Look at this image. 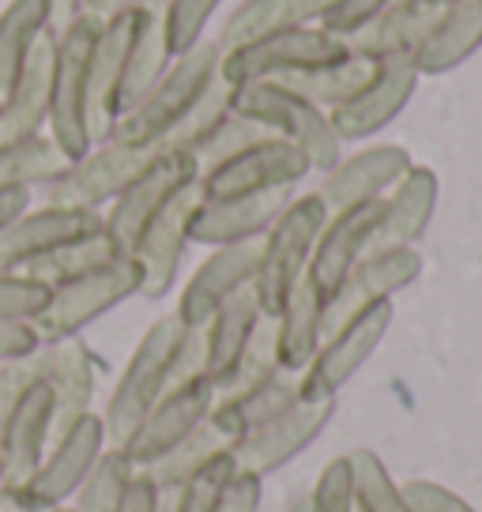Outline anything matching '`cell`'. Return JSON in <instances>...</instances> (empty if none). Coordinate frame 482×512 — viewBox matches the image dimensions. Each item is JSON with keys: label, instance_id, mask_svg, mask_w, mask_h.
<instances>
[{"label": "cell", "instance_id": "6da1fadb", "mask_svg": "<svg viewBox=\"0 0 482 512\" xmlns=\"http://www.w3.org/2000/svg\"><path fill=\"white\" fill-rule=\"evenodd\" d=\"M219 64H223L219 42H208V38L196 42L189 53L174 57V64L162 72V80L110 128L106 140H121V144L136 147H162L170 140V132L193 113V106L204 98V91L219 80Z\"/></svg>", "mask_w": 482, "mask_h": 512}, {"label": "cell", "instance_id": "7a4b0ae2", "mask_svg": "<svg viewBox=\"0 0 482 512\" xmlns=\"http://www.w3.org/2000/svg\"><path fill=\"white\" fill-rule=\"evenodd\" d=\"M185 336H189V328L177 320V313L159 317L140 336L117 384L110 388L106 411H102V426H106L110 445H121L140 426V418L166 396V388L177 381V358H181Z\"/></svg>", "mask_w": 482, "mask_h": 512}, {"label": "cell", "instance_id": "3957f363", "mask_svg": "<svg viewBox=\"0 0 482 512\" xmlns=\"http://www.w3.org/2000/svg\"><path fill=\"white\" fill-rule=\"evenodd\" d=\"M102 23L80 16L61 34H53V83H49V121L53 144L76 162L95 147L91 136V68Z\"/></svg>", "mask_w": 482, "mask_h": 512}, {"label": "cell", "instance_id": "277c9868", "mask_svg": "<svg viewBox=\"0 0 482 512\" xmlns=\"http://www.w3.org/2000/svg\"><path fill=\"white\" fill-rule=\"evenodd\" d=\"M332 211L324 208V200L313 192L294 196L287 208L279 211V219L268 226V234L260 238L257 253V275H253V294L264 317H275L294 287L306 279L309 260H313V245L321 238L324 223Z\"/></svg>", "mask_w": 482, "mask_h": 512}, {"label": "cell", "instance_id": "5b68a950", "mask_svg": "<svg viewBox=\"0 0 482 512\" xmlns=\"http://www.w3.org/2000/svg\"><path fill=\"white\" fill-rule=\"evenodd\" d=\"M106 448H110V437H106L102 415H95V411L80 415L72 426H65L53 437L42 464L4 494L8 512H53L68 505L80 494V486L95 471Z\"/></svg>", "mask_w": 482, "mask_h": 512}, {"label": "cell", "instance_id": "8992f818", "mask_svg": "<svg viewBox=\"0 0 482 512\" xmlns=\"http://www.w3.org/2000/svg\"><path fill=\"white\" fill-rule=\"evenodd\" d=\"M230 110L260 125L264 132L283 136V140L302 147L313 174H324L343 159V144H339L328 113L321 106H313L309 98H302L298 91L283 87V83L257 80L230 87Z\"/></svg>", "mask_w": 482, "mask_h": 512}, {"label": "cell", "instance_id": "52a82bcc", "mask_svg": "<svg viewBox=\"0 0 482 512\" xmlns=\"http://www.w3.org/2000/svg\"><path fill=\"white\" fill-rule=\"evenodd\" d=\"M196 181H200V162L189 151L159 147V155L140 170V177L102 211V230L117 241L121 253L136 256L140 241L162 219V211L196 189Z\"/></svg>", "mask_w": 482, "mask_h": 512}, {"label": "cell", "instance_id": "ba28073f", "mask_svg": "<svg viewBox=\"0 0 482 512\" xmlns=\"http://www.w3.org/2000/svg\"><path fill=\"white\" fill-rule=\"evenodd\" d=\"M140 283H144V272H140L136 256H117L110 264H98L91 272L57 283L49 294V305L31 324L38 328L42 343L80 339L87 324H95L98 317H106L121 302L136 298Z\"/></svg>", "mask_w": 482, "mask_h": 512}, {"label": "cell", "instance_id": "9c48e42d", "mask_svg": "<svg viewBox=\"0 0 482 512\" xmlns=\"http://www.w3.org/2000/svg\"><path fill=\"white\" fill-rule=\"evenodd\" d=\"M309 174H313V166L302 147L283 136H260L249 147L234 151L230 159L200 170L196 196L211 200V204L245 200V196H264V192L298 189Z\"/></svg>", "mask_w": 482, "mask_h": 512}, {"label": "cell", "instance_id": "30bf717a", "mask_svg": "<svg viewBox=\"0 0 482 512\" xmlns=\"http://www.w3.org/2000/svg\"><path fill=\"white\" fill-rule=\"evenodd\" d=\"M347 57H351V46L324 27H294V31H275L257 42L226 49L219 76L230 87L257 80H287V76H302V72L347 61Z\"/></svg>", "mask_w": 482, "mask_h": 512}, {"label": "cell", "instance_id": "8fae6325", "mask_svg": "<svg viewBox=\"0 0 482 512\" xmlns=\"http://www.w3.org/2000/svg\"><path fill=\"white\" fill-rule=\"evenodd\" d=\"M392 328V302H373L354 317L336 324L317 347L313 362L298 373L302 400H336L354 381V373L370 362Z\"/></svg>", "mask_w": 482, "mask_h": 512}, {"label": "cell", "instance_id": "7c38bea8", "mask_svg": "<svg viewBox=\"0 0 482 512\" xmlns=\"http://www.w3.org/2000/svg\"><path fill=\"white\" fill-rule=\"evenodd\" d=\"M159 155V147H136L121 140H102L87 155L68 162L61 174L49 181L46 204H65V208L102 211L110 208L121 192L140 177L147 162Z\"/></svg>", "mask_w": 482, "mask_h": 512}, {"label": "cell", "instance_id": "4fadbf2b", "mask_svg": "<svg viewBox=\"0 0 482 512\" xmlns=\"http://www.w3.org/2000/svg\"><path fill=\"white\" fill-rule=\"evenodd\" d=\"M215 384L204 377V373H196V377H185V381H174L166 388V396H162L144 418H140V426L121 441V452L129 456L132 467H155L166 456V452H174L189 433H196L211 415V403H215Z\"/></svg>", "mask_w": 482, "mask_h": 512}, {"label": "cell", "instance_id": "5bb4252c", "mask_svg": "<svg viewBox=\"0 0 482 512\" xmlns=\"http://www.w3.org/2000/svg\"><path fill=\"white\" fill-rule=\"evenodd\" d=\"M98 230H102V211L65 208V204L27 208L16 223L0 230V272H31L34 264Z\"/></svg>", "mask_w": 482, "mask_h": 512}, {"label": "cell", "instance_id": "9a60e30c", "mask_svg": "<svg viewBox=\"0 0 482 512\" xmlns=\"http://www.w3.org/2000/svg\"><path fill=\"white\" fill-rule=\"evenodd\" d=\"M381 226H385V200H366V204L328 215L306 272V283L324 302H332V294L343 287V279L354 272V264L377 245Z\"/></svg>", "mask_w": 482, "mask_h": 512}, {"label": "cell", "instance_id": "2e32d148", "mask_svg": "<svg viewBox=\"0 0 482 512\" xmlns=\"http://www.w3.org/2000/svg\"><path fill=\"white\" fill-rule=\"evenodd\" d=\"M332 415H336V400H302L294 403L287 415L272 418L268 426H260L249 437L234 441L230 452H234L241 471L268 479L279 467H287L290 460H298L328 430Z\"/></svg>", "mask_w": 482, "mask_h": 512}, {"label": "cell", "instance_id": "e0dca14e", "mask_svg": "<svg viewBox=\"0 0 482 512\" xmlns=\"http://www.w3.org/2000/svg\"><path fill=\"white\" fill-rule=\"evenodd\" d=\"M418 87V72L411 61H385L373 64V76L354 91L343 106L328 110V121L336 128L339 144L370 140L385 125H392Z\"/></svg>", "mask_w": 482, "mask_h": 512}, {"label": "cell", "instance_id": "ac0fdd59", "mask_svg": "<svg viewBox=\"0 0 482 512\" xmlns=\"http://www.w3.org/2000/svg\"><path fill=\"white\" fill-rule=\"evenodd\" d=\"M257 253H260V241L211 249V253L204 256V264L185 279V287L177 294V305H174L177 320L196 332V328H204L230 298H238L241 290L253 287Z\"/></svg>", "mask_w": 482, "mask_h": 512}, {"label": "cell", "instance_id": "d6986e66", "mask_svg": "<svg viewBox=\"0 0 482 512\" xmlns=\"http://www.w3.org/2000/svg\"><path fill=\"white\" fill-rule=\"evenodd\" d=\"M53 430H57V392L46 377H34L8 407V415L0 418V456L8 467V490L42 464L46 448L53 445Z\"/></svg>", "mask_w": 482, "mask_h": 512}, {"label": "cell", "instance_id": "ffe728a7", "mask_svg": "<svg viewBox=\"0 0 482 512\" xmlns=\"http://www.w3.org/2000/svg\"><path fill=\"white\" fill-rule=\"evenodd\" d=\"M422 275V256L415 245H377L354 264L343 287L328 302V332L373 302H392Z\"/></svg>", "mask_w": 482, "mask_h": 512}, {"label": "cell", "instance_id": "44dd1931", "mask_svg": "<svg viewBox=\"0 0 482 512\" xmlns=\"http://www.w3.org/2000/svg\"><path fill=\"white\" fill-rule=\"evenodd\" d=\"M411 162H415L411 151L400 144L362 147L354 155H343L332 170H324L317 196L324 200L328 211L354 208V204H366V200H385L392 185L411 170Z\"/></svg>", "mask_w": 482, "mask_h": 512}, {"label": "cell", "instance_id": "7402d4cb", "mask_svg": "<svg viewBox=\"0 0 482 512\" xmlns=\"http://www.w3.org/2000/svg\"><path fill=\"white\" fill-rule=\"evenodd\" d=\"M151 12L155 8H136V12H121L102 23L95 68H91V136H95V144H102L110 136V128L117 125V95H121V80L129 68V53Z\"/></svg>", "mask_w": 482, "mask_h": 512}, {"label": "cell", "instance_id": "603a6c76", "mask_svg": "<svg viewBox=\"0 0 482 512\" xmlns=\"http://www.w3.org/2000/svg\"><path fill=\"white\" fill-rule=\"evenodd\" d=\"M294 403H302L298 377L294 373H272V377L234 384V388L219 392L215 403H211L208 422L226 445H234V441L249 437L260 426H268L272 418L287 415Z\"/></svg>", "mask_w": 482, "mask_h": 512}, {"label": "cell", "instance_id": "cb8c5ba5", "mask_svg": "<svg viewBox=\"0 0 482 512\" xmlns=\"http://www.w3.org/2000/svg\"><path fill=\"white\" fill-rule=\"evenodd\" d=\"M290 200H294V189L245 196V200H219V204L196 196L193 215H189V241L193 245H208V249L260 241Z\"/></svg>", "mask_w": 482, "mask_h": 512}, {"label": "cell", "instance_id": "d4e9b609", "mask_svg": "<svg viewBox=\"0 0 482 512\" xmlns=\"http://www.w3.org/2000/svg\"><path fill=\"white\" fill-rule=\"evenodd\" d=\"M260 324H264V313H260L257 294L249 287L241 290L238 298H230L200 328V336H204V377L215 384V392H226L230 384L238 381L241 362L253 347Z\"/></svg>", "mask_w": 482, "mask_h": 512}, {"label": "cell", "instance_id": "484cf974", "mask_svg": "<svg viewBox=\"0 0 482 512\" xmlns=\"http://www.w3.org/2000/svg\"><path fill=\"white\" fill-rule=\"evenodd\" d=\"M196 204V189H189L181 200H174L170 208L162 211V219L151 230L147 238L140 241L136 249V264L144 272V283H140V294L159 302L174 290L177 275H181V260H185V249L193 245L189 241V215H193Z\"/></svg>", "mask_w": 482, "mask_h": 512}, {"label": "cell", "instance_id": "4316f807", "mask_svg": "<svg viewBox=\"0 0 482 512\" xmlns=\"http://www.w3.org/2000/svg\"><path fill=\"white\" fill-rule=\"evenodd\" d=\"M482 49V0H460L437 8L430 31L411 57L418 76H445L456 72L467 57Z\"/></svg>", "mask_w": 482, "mask_h": 512}, {"label": "cell", "instance_id": "83f0119b", "mask_svg": "<svg viewBox=\"0 0 482 512\" xmlns=\"http://www.w3.org/2000/svg\"><path fill=\"white\" fill-rule=\"evenodd\" d=\"M38 362H42V377L57 392V430H53V437H57L65 426H72L76 418L91 411L98 392V362L80 339L42 343Z\"/></svg>", "mask_w": 482, "mask_h": 512}, {"label": "cell", "instance_id": "f1b7e54d", "mask_svg": "<svg viewBox=\"0 0 482 512\" xmlns=\"http://www.w3.org/2000/svg\"><path fill=\"white\" fill-rule=\"evenodd\" d=\"M272 336H275V362L283 373H302L313 362L317 347L328 336V302L306 279L294 287L287 305L272 317Z\"/></svg>", "mask_w": 482, "mask_h": 512}, {"label": "cell", "instance_id": "f546056e", "mask_svg": "<svg viewBox=\"0 0 482 512\" xmlns=\"http://www.w3.org/2000/svg\"><path fill=\"white\" fill-rule=\"evenodd\" d=\"M434 16L437 8H426L418 0H392L366 31L347 38V46H351L354 57L373 64L411 61L418 53V46H422V38H426V31H430Z\"/></svg>", "mask_w": 482, "mask_h": 512}, {"label": "cell", "instance_id": "4dcf8cb0", "mask_svg": "<svg viewBox=\"0 0 482 512\" xmlns=\"http://www.w3.org/2000/svg\"><path fill=\"white\" fill-rule=\"evenodd\" d=\"M49 83H53V34L34 46L12 91L0 98V140H23L46 132L49 121Z\"/></svg>", "mask_w": 482, "mask_h": 512}, {"label": "cell", "instance_id": "1f68e13d", "mask_svg": "<svg viewBox=\"0 0 482 512\" xmlns=\"http://www.w3.org/2000/svg\"><path fill=\"white\" fill-rule=\"evenodd\" d=\"M437 196H441V181H437L434 170L411 162V170L385 196V226H381L377 245H415L430 230Z\"/></svg>", "mask_w": 482, "mask_h": 512}, {"label": "cell", "instance_id": "d6a6232c", "mask_svg": "<svg viewBox=\"0 0 482 512\" xmlns=\"http://www.w3.org/2000/svg\"><path fill=\"white\" fill-rule=\"evenodd\" d=\"M332 0H241L238 8L226 16L219 49H234L245 42H257L264 34L294 31V27H313L321 23L324 8Z\"/></svg>", "mask_w": 482, "mask_h": 512}, {"label": "cell", "instance_id": "836d02e7", "mask_svg": "<svg viewBox=\"0 0 482 512\" xmlns=\"http://www.w3.org/2000/svg\"><path fill=\"white\" fill-rule=\"evenodd\" d=\"M49 34L46 0H8L0 12V98L12 91L34 46Z\"/></svg>", "mask_w": 482, "mask_h": 512}, {"label": "cell", "instance_id": "e575fe53", "mask_svg": "<svg viewBox=\"0 0 482 512\" xmlns=\"http://www.w3.org/2000/svg\"><path fill=\"white\" fill-rule=\"evenodd\" d=\"M68 155L53 144L49 132H34L23 140H0V189H46L53 177L68 166Z\"/></svg>", "mask_w": 482, "mask_h": 512}, {"label": "cell", "instance_id": "d590c367", "mask_svg": "<svg viewBox=\"0 0 482 512\" xmlns=\"http://www.w3.org/2000/svg\"><path fill=\"white\" fill-rule=\"evenodd\" d=\"M174 64L170 49H166V38H162L159 27V12H151L144 23V31L136 38V46L129 53V68H125V80H121V95H117V121L140 102V98L162 80V72Z\"/></svg>", "mask_w": 482, "mask_h": 512}, {"label": "cell", "instance_id": "8d00e7d4", "mask_svg": "<svg viewBox=\"0 0 482 512\" xmlns=\"http://www.w3.org/2000/svg\"><path fill=\"white\" fill-rule=\"evenodd\" d=\"M373 76V61H362V57H347V61L324 64V68H313V72H302V76H287V80H275L298 91L302 98H309L313 106H321L324 113L343 106L347 98L362 87V83Z\"/></svg>", "mask_w": 482, "mask_h": 512}, {"label": "cell", "instance_id": "74e56055", "mask_svg": "<svg viewBox=\"0 0 482 512\" xmlns=\"http://www.w3.org/2000/svg\"><path fill=\"white\" fill-rule=\"evenodd\" d=\"M354 475V509L358 512H415L403 494V486L392 479L388 464L373 448H351L347 452Z\"/></svg>", "mask_w": 482, "mask_h": 512}, {"label": "cell", "instance_id": "f35d334b", "mask_svg": "<svg viewBox=\"0 0 482 512\" xmlns=\"http://www.w3.org/2000/svg\"><path fill=\"white\" fill-rule=\"evenodd\" d=\"M234 475H238V460H234L230 448H223L196 471L193 479H185L174 494H166L162 512H219L226 486Z\"/></svg>", "mask_w": 482, "mask_h": 512}, {"label": "cell", "instance_id": "ab89813d", "mask_svg": "<svg viewBox=\"0 0 482 512\" xmlns=\"http://www.w3.org/2000/svg\"><path fill=\"white\" fill-rule=\"evenodd\" d=\"M223 448H230V445L211 430V422H204V426H200L196 433H189L174 452H166L159 464L147 467V475L155 479V486H159L162 494H174L181 482L193 479L196 471L208 464L215 452H223Z\"/></svg>", "mask_w": 482, "mask_h": 512}, {"label": "cell", "instance_id": "60d3db41", "mask_svg": "<svg viewBox=\"0 0 482 512\" xmlns=\"http://www.w3.org/2000/svg\"><path fill=\"white\" fill-rule=\"evenodd\" d=\"M117 256H125L121 249H117V241H113L106 230H98V234H91V238L76 241V245H68V249H61V253H53L49 260H42V264H34L31 272H23V275H34V279H42V283H49V287H57V283H65V279H72V275L91 272V268H98V264H110V260H117Z\"/></svg>", "mask_w": 482, "mask_h": 512}, {"label": "cell", "instance_id": "b9f144b4", "mask_svg": "<svg viewBox=\"0 0 482 512\" xmlns=\"http://www.w3.org/2000/svg\"><path fill=\"white\" fill-rule=\"evenodd\" d=\"M132 471H136V467L129 464V456L117 445H110L102 452V460L95 464V471L87 475V482L80 486V494L72 497V501H76L72 512H113L117 501H121L125 482L132 479Z\"/></svg>", "mask_w": 482, "mask_h": 512}, {"label": "cell", "instance_id": "7bdbcfd3", "mask_svg": "<svg viewBox=\"0 0 482 512\" xmlns=\"http://www.w3.org/2000/svg\"><path fill=\"white\" fill-rule=\"evenodd\" d=\"M223 0H166L159 12V27L162 38H166V49L170 57H181L189 53L196 42H204V27L208 19L215 16Z\"/></svg>", "mask_w": 482, "mask_h": 512}, {"label": "cell", "instance_id": "ee69618b", "mask_svg": "<svg viewBox=\"0 0 482 512\" xmlns=\"http://www.w3.org/2000/svg\"><path fill=\"white\" fill-rule=\"evenodd\" d=\"M226 113H230V83L219 76V80L204 91V98L193 106V113H189V117L170 132V140H166L162 147H177V151L196 155V147L204 144L211 132L219 128V121H223Z\"/></svg>", "mask_w": 482, "mask_h": 512}, {"label": "cell", "instance_id": "f6af8a7d", "mask_svg": "<svg viewBox=\"0 0 482 512\" xmlns=\"http://www.w3.org/2000/svg\"><path fill=\"white\" fill-rule=\"evenodd\" d=\"M53 287L23 272H0V320H38Z\"/></svg>", "mask_w": 482, "mask_h": 512}, {"label": "cell", "instance_id": "bcb514c9", "mask_svg": "<svg viewBox=\"0 0 482 512\" xmlns=\"http://www.w3.org/2000/svg\"><path fill=\"white\" fill-rule=\"evenodd\" d=\"M309 512H358L354 509V475H351V460L347 456H336L321 467L317 482L309 486Z\"/></svg>", "mask_w": 482, "mask_h": 512}, {"label": "cell", "instance_id": "7dc6e473", "mask_svg": "<svg viewBox=\"0 0 482 512\" xmlns=\"http://www.w3.org/2000/svg\"><path fill=\"white\" fill-rule=\"evenodd\" d=\"M260 136H272V132H264L260 125H253V121H245L241 113H226L223 121H219V128L211 132L204 144L196 147L193 159L200 162V170H208V166H215V162L230 159L234 151H241V147H249L253 140H260Z\"/></svg>", "mask_w": 482, "mask_h": 512}, {"label": "cell", "instance_id": "c3c4849f", "mask_svg": "<svg viewBox=\"0 0 482 512\" xmlns=\"http://www.w3.org/2000/svg\"><path fill=\"white\" fill-rule=\"evenodd\" d=\"M392 0H332L328 8H324V16L317 27H324L328 34H336V38H354L358 31H366L373 19L385 12Z\"/></svg>", "mask_w": 482, "mask_h": 512}, {"label": "cell", "instance_id": "681fc988", "mask_svg": "<svg viewBox=\"0 0 482 512\" xmlns=\"http://www.w3.org/2000/svg\"><path fill=\"white\" fill-rule=\"evenodd\" d=\"M403 494H407V501H411L415 512H479L475 505H467L456 490L441 486V482H430V479H411L403 486Z\"/></svg>", "mask_w": 482, "mask_h": 512}, {"label": "cell", "instance_id": "f907efd6", "mask_svg": "<svg viewBox=\"0 0 482 512\" xmlns=\"http://www.w3.org/2000/svg\"><path fill=\"white\" fill-rule=\"evenodd\" d=\"M42 347V336L31 320H0V366L19 362Z\"/></svg>", "mask_w": 482, "mask_h": 512}, {"label": "cell", "instance_id": "816d5d0a", "mask_svg": "<svg viewBox=\"0 0 482 512\" xmlns=\"http://www.w3.org/2000/svg\"><path fill=\"white\" fill-rule=\"evenodd\" d=\"M166 505V494H162L155 479L147 475V471H132V479L125 482V490H121V501H117V509L113 512H162Z\"/></svg>", "mask_w": 482, "mask_h": 512}, {"label": "cell", "instance_id": "f5cc1de1", "mask_svg": "<svg viewBox=\"0 0 482 512\" xmlns=\"http://www.w3.org/2000/svg\"><path fill=\"white\" fill-rule=\"evenodd\" d=\"M260 505H264V479L238 467V475L226 486L219 512H260Z\"/></svg>", "mask_w": 482, "mask_h": 512}, {"label": "cell", "instance_id": "db71d44e", "mask_svg": "<svg viewBox=\"0 0 482 512\" xmlns=\"http://www.w3.org/2000/svg\"><path fill=\"white\" fill-rule=\"evenodd\" d=\"M162 4L166 0H83V16L106 23V19L121 16V12H136V8H155V12H162Z\"/></svg>", "mask_w": 482, "mask_h": 512}, {"label": "cell", "instance_id": "11a10c76", "mask_svg": "<svg viewBox=\"0 0 482 512\" xmlns=\"http://www.w3.org/2000/svg\"><path fill=\"white\" fill-rule=\"evenodd\" d=\"M27 208H31V189H23V185L0 189V230H4L8 223H16Z\"/></svg>", "mask_w": 482, "mask_h": 512}, {"label": "cell", "instance_id": "9f6ffc18", "mask_svg": "<svg viewBox=\"0 0 482 512\" xmlns=\"http://www.w3.org/2000/svg\"><path fill=\"white\" fill-rule=\"evenodd\" d=\"M49 8V34H61L68 23L83 16V0H46Z\"/></svg>", "mask_w": 482, "mask_h": 512}, {"label": "cell", "instance_id": "6f0895ef", "mask_svg": "<svg viewBox=\"0 0 482 512\" xmlns=\"http://www.w3.org/2000/svg\"><path fill=\"white\" fill-rule=\"evenodd\" d=\"M287 512H309L306 494H302V497H294V501H290V505H287Z\"/></svg>", "mask_w": 482, "mask_h": 512}, {"label": "cell", "instance_id": "680465c9", "mask_svg": "<svg viewBox=\"0 0 482 512\" xmlns=\"http://www.w3.org/2000/svg\"><path fill=\"white\" fill-rule=\"evenodd\" d=\"M8 494V467H4V456H0V501Z\"/></svg>", "mask_w": 482, "mask_h": 512}, {"label": "cell", "instance_id": "91938a15", "mask_svg": "<svg viewBox=\"0 0 482 512\" xmlns=\"http://www.w3.org/2000/svg\"><path fill=\"white\" fill-rule=\"evenodd\" d=\"M418 4H426V8H445V4H460V0H418Z\"/></svg>", "mask_w": 482, "mask_h": 512}, {"label": "cell", "instance_id": "94428289", "mask_svg": "<svg viewBox=\"0 0 482 512\" xmlns=\"http://www.w3.org/2000/svg\"><path fill=\"white\" fill-rule=\"evenodd\" d=\"M53 512H72V505H61V509H53Z\"/></svg>", "mask_w": 482, "mask_h": 512}, {"label": "cell", "instance_id": "6125c7cd", "mask_svg": "<svg viewBox=\"0 0 482 512\" xmlns=\"http://www.w3.org/2000/svg\"><path fill=\"white\" fill-rule=\"evenodd\" d=\"M0 512H8V509H0Z\"/></svg>", "mask_w": 482, "mask_h": 512}]
</instances>
